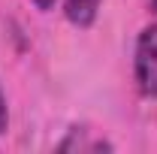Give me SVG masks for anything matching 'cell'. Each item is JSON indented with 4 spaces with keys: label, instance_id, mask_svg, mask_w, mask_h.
Returning a JSON list of instances; mask_svg holds the SVG:
<instances>
[{
    "label": "cell",
    "instance_id": "2",
    "mask_svg": "<svg viewBox=\"0 0 157 154\" xmlns=\"http://www.w3.org/2000/svg\"><path fill=\"white\" fill-rule=\"evenodd\" d=\"M55 148H58V151H112L115 145H112L103 133L85 127V124H76V127L67 130V136L60 139Z\"/></svg>",
    "mask_w": 157,
    "mask_h": 154
},
{
    "label": "cell",
    "instance_id": "1",
    "mask_svg": "<svg viewBox=\"0 0 157 154\" xmlns=\"http://www.w3.org/2000/svg\"><path fill=\"white\" fill-rule=\"evenodd\" d=\"M154 18L148 21L133 45V82L145 100H157V0H151Z\"/></svg>",
    "mask_w": 157,
    "mask_h": 154
},
{
    "label": "cell",
    "instance_id": "4",
    "mask_svg": "<svg viewBox=\"0 0 157 154\" xmlns=\"http://www.w3.org/2000/svg\"><path fill=\"white\" fill-rule=\"evenodd\" d=\"M9 130V106H6V94L0 88V136Z\"/></svg>",
    "mask_w": 157,
    "mask_h": 154
},
{
    "label": "cell",
    "instance_id": "5",
    "mask_svg": "<svg viewBox=\"0 0 157 154\" xmlns=\"http://www.w3.org/2000/svg\"><path fill=\"white\" fill-rule=\"evenodd\" d=\"M30 3H33V6H36L39 12H52V9H55V3H58V0H30Z\"/></svg>",
    "mask_w": 157,
    "mask_h": 154
},
{
    "label": "cell",
    "instance_id": "3",
    "mask_svg": "<svg viewBox=\"0 0 157 154\" xmlns=\"http://www.w3.org/2000/svg\"><path fill=\"white\" fill-rule=\"evenodd\" d=\"M103 0H63V18L78 30H91L100 18Z\"/></svg>",
    "mask_w": 157,
    "mask_h": 154
}]
</instances>
